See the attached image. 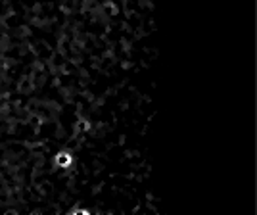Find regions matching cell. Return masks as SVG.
Instances as JSON below:
<instances>
[{
    "label": "cell",
    "instance_id": "cell-1",
    "mask_svg": "<svg viewBox=\"0 0 257 215\" xmlns=\"http://www.w3.org/2000/svg\"><path fill=\"white\" fill-rule=\"evenodd\" d=\"M75 161V156L71 152H56L54 156V165L60 167V169H69Z\"/></svg>",
    "mask_w": 257,
    "mask_h": 215
},
{
    "label": "cell",
    "instance_id": "cell-2",
    "mask_svg": "<svg viewBox=\"0 0 257 215\" xmlns=\"http://www.w3.org/2000/svg\"><path fill=\"white\" fill-rule=\"evenodd\" d=\"M71 214H81V215H86V214H90V210H86V208H73V210H71Z\"/></svg>",
    "mask_w": 257,
    "mask_h": 215
}]
</instances>
